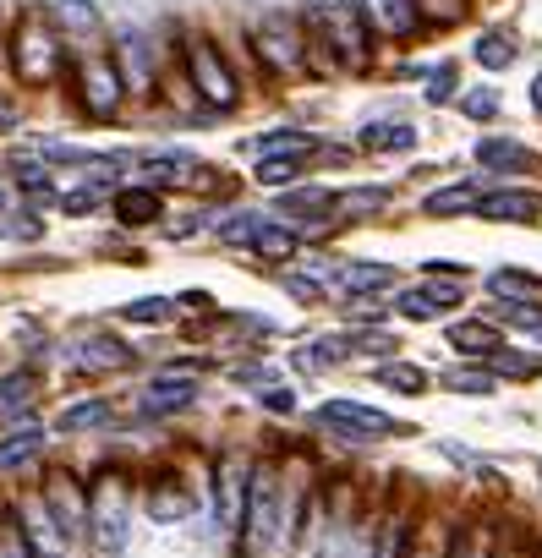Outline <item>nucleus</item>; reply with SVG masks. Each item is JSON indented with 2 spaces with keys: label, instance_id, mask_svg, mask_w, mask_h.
I'll return each mask as SVG.
<instances>
[{
  "label": "nucleus",
  "instance_id": "1",
  "mask_svg": "<svg viewBox=\"0 0 542 558\" xmlns=\"http://www.w3.org/2000/svg\"><path fill=\"white\" fill-rule=\"evenodd\" d=\"M307 39L318 50H329V61L340 66H367V39H373V22L356 0H307Z\"/></svg>",
  "mask_w": 542,
  "mask_h": 558
},
{
  "label": "nucleus",
  "instance_id": "2",
  "mask_svg": "<svg viewBox=\"0 0 542 558\" xmlns=\"http://www.w3.org/2000/svg\"><path fill=\"white\" fill-rule=\"evenodd\" d=\"M280 509H285V476H280V465H252L247 520H241V553H263V548H274V542H285Z\"/></svg>",
  "mask_w": 542,
  "mask_h": 558
},
{
  "label": "nucleus",
  "instance_id": "3",
  "mask_svg": "<svg viewBox=\"0 0 542 558\" xmlns=\"http://www.w3.org/2000/svg\"><path fill=\"white\" fill-rule=\"evenodd\" d=\"M252 44H258L269 72H280V77L307 72V22L285 17V11H263L258 28H252Z\"/></svg>",
  "mask_w": 542,
  "mask_h": 558
},
{
  "label": "nucleus",
  "instance_id": "4",
  "mask_svg": "<svg viewBox=\"0 0 542 558\" xmlns=\"http://www.w3.org/2000/svg\"><path fill=\"white\" fill-rule=\"evenodd\" d=\"M187 72H192V88H198L214 110H230V104L241 99V83H236V72L225 66V55H219L214 39H192L187 44Z\"/></svg>",
  "mask_w": 542,
  "mask_h": 558
},
{
  "label": "nucleus",
  "instance_id": "5",
  "mask_svg": "<svg viewBox=\"0 0 542 558\" xmlns=\"http://www.w3.org/2000/svg\"><path fill=\"white\" fill-rule=\"evenodd\" d=\"M126 509H132V498H126L121 476H105V482L88 493V537H94L105 553H121V542H126Z\"/></svg>",
  "mask_w": 542,
  "mask_h": 558
},
{
  "label": "nucleus",
  "instance_id": "6",
  "mask_svg": "<svg viewBox=\"0 0 542 558\" xmlns=\"http://www.w3.org/2000/svg\"><path fill=\"white\" fill-rule=\"evenodd\" d=\"M247 493H252V460L247 455H219L214 465V526L241 531L247 520Z\"/></svg>",
  "mask_w": 542,
  "mask_h": 558
},
{
  "label": "nucleus",
  "instance_id": "7",
  "mask_svg": "<svg viewBox=\"0 0 542 558\" xmlns=\"http://www.w3.org/2000/svg\"><path fill=\"white\" fill-rule=\"evenodd\" d=\"M77 99H83V110L94 115V121H110V115L121 110V66H115L110 55H88V61L77 66Z\"/></svg>",
  "mask_w": 542,
  "mask_h": 558
},
{
  "label": "nucleus",
  "instance_id": "8",
  "mask_svg": "<svg viewBox=\"0 0 542 558\" xmlns=\"http://www.w3.org/2000/svg\"><path fill=\"white\" fill-rule=\"evenodd\" d=\"M11 61H17V77L28 88L50 83V77H55V33L44 28L39 17H22L17 44H11Z\"/></svg>",
  "mask_w": 542,
  "mask_h": 558
},
{
  "label": "nucleus",
  "instance_id": "9",
  "mask_svg": "<svg viewBox=\"0 0 542 558\" xmlns=\"http://www.w3.org/2000/svg\"><path fill=\"white\" fill-rule=\"evenodd\" d=\"M318 416H324V427H334V433H340L345 444H373V438L400 433V422H395V416L373 411V405H356V400H329Z\"/></svg>",
  "mask_w": 542,
  "mask_h": 558
},
{
  "label": "nucleus",
  "instance_id": "10",
  "mask_svg": "<svg viewBox=\"0 0 542 558\" xmlns=\"http://www.w3.org/2000/svg\"><path fill=\"white\" fill-rule=\"evenodd\" d=\"M482 219H504V225H532L542 214V192H526V186H504V192H488L477 203Z\"/></svg>",
  "mask_w": 542,
  "mask_h": 558
},
{
  "label": "nucleus",
  "instance_id": "11",
  "mask_svg": "<svg viewBox=\"0 0 542 558\" xmlns=\"http://www.w3.org/2000/svg\"><path fill=\"white\" fill-rule=\"evenodd\" d=\"M356 6L367 11V22H373V33H389V39H411V33L422 28V11H417V0H356Z\"/></svg>",
  "mask_w": 542,
  "mask_h": 558
},
{
  "label": "nucleus",
  "instance_id": "12",
  "mask_svg": "<svg viewBox=\"0 0 542 558\" xmlns=\"http://www.w3.org/2000/svg\"><path fill=\"white\" fill-rule=\"evenodd\" d=\"M455 301H460V279H428L422 290H400V312L417 318V323L438 318V312L455 307Z\"/></svg>",
  "mask_w": 542,
  "mask_h": 558
},
{
  "label": "nucleus",
  "instance_id": "13",
  "mask_svg": "<svg viewBox=\"0 0 542 558\" xmlns=\"http://www.w3.org/2000/svg\"><path fill=\"white\" fill-rule=\"evenodd\" d=\"M44 504H50V515L66 526V537L88 526V493H77V482H72V476H55V482H50V493H44Z\"/></svg>",
  "mask_w": 542,
  "mask_h": 558
},
{
  "label": "nucleus",
  "instance_id": "14",
  "mask_svg": "<svg viewBox=\"0 0 542 558\" xmlns=\"http://www.w3.org/2000/svg\"><path fill=\"white\" fill-rule=\"evenodd\" d=\"M121 83L132 93H148V83H154V55H148L143 33H121Z\"/></svg>",
  "mask_w": 542,
  "mask_h": 558
},
{
  "label": "nucleus",
  "instance_id": "15",
  "mask_svg": "<svg viewBox=\"0 0 542 558\" xmlns=\"http://www.w3.org/2000/svg\"><path fill=\"white\" fill-rule=\"evenodd\" d=\"M334 279H340L345 296H378V290L395 285V269H389V263H345Z\"/></svg>",
  "mask_w": 542,
  "mask_h": 558
},
{
  "label": "nucleus",
  "instance_id": "16",
  "mask_svg": "<svg viewBox=\"0 0 542 558\" xmlns=\"http://www.w3.org/2000/svg\"><path fill=\"white\" fill-rule=\"evenodd\" d=\"M187 509H192V498H187V487H181V482H170V476L148 482V515H154L159 526H176Z\"/></svg>",
  "mask_w": 542,
  "mask_h": 558
},
{
  "label": "nucleus",
  "instance_id": "17",
  "mask_svg": "<svg viewBox=\"0 0 542 558\" xmlns=\"http://www.w3.org/2000/svg\"><path fill=\"white\" fill-rule=\"evenodd\" d=\"M192 400H198V383H192V378H159V383H148L143 411L165 416V411H187Z\"/></svg>",
  "mask_w": 542,
  "mask_h": 558
},
{
  "label": "nucleus",
  "instance_id": "18",
  "mask_svg": "<svg viewBox=\"0 0 542 558\" xmlns=\"http://www.w3.org/2000/svg\"><path fill=\"white\" fill-rule=\"evenodd\" d=\"M477 159L488 170H532V148L515 143V137H482V143H477Z\"/></svg>",
  "mask_w": 542,
  "mask_h": 558
},
{
  "label": "nucleus",
  "instance_id": "19",
  "mask_svg": "<svg viewBox=\"0 0 542 558\" xmlns=\"http://www.w3.org/2000/svg\"><path fill=\"white\" fill-rule=\"evenodd\" d=\"M449 345H455V351H466V356H493V351H504V345H499V329H493V323H477V318L455 323V329H449Z\"/></svg>",
  "mask_w": 542,
  "mask_h": 558
},
{
  "label": "nucleus",
  "instance_id": "20",
  "mask_svg": "<svg viewBox=\"0 0 542 558\" xmlns=\"http://www.w3.org/2000/svg\"><path fill=\"white\" fill-rule=\"evenodd\" d=\"M362 148H373V154H406V148H417V132L406 121H373L362 132Z\"/></svg>",
  "mask_w": 542,
  "mask_h": 558
},
{
  "label": "nucleus",
  "instance_id": "21",
  "mask_svg": "<svg viewBox=\"0 0 542 558\" xmlns=\"http://www.w3.org/2000/svg\"><path fill=\"white\" fill-rule=\"evenodd\" d=\"M159 208H165V203H159L154 186H132V192L115 197V214H121V225H154Z\"/></svg>",
  "mask_w": 542,
  "mask_h": 558
},
{
  "label": "nucleus",
  "instance_id": "22",
  "mask_svg": "<svg viewBox=\"0 0 542 558\" xmlns=\"http://www.w3.org/2000/svg\"><path fill=\"white\" fill-rule=\"evenodd\" d=\"M33 394H39V378H33L28 367L11 372V378H0V416H22L33 405Z\"/></svg>",
  "mask_w": 542,
  "mask_h": 558
},
{
  "label": "nucleus",
  "instance_id": "23",
  "mask_svg": "<svg viewBox=\"0 0 542 558\" xmlns=\"http://www.w3.org/2000/svg\"><path fill=\"white\" fill-rule=\"evenodd\" d=\"M110 422V400H77L61 411V433H94Z\"/></svg>",
  "mask_w": 542,
  "mask_h": 558
},
{
  "label": "nucleus",
  "instance_id": "24",
  "mask_svg": "<svg viewBox=\"0 0 542 558\" xmlns=\"http://www.w3.org/2000/svg\"><path fill=\"white\" fill-rule=\"evenodd\" d=\"M44 444H50V438H44L39 427H28V433L6 438V444H0V471H17V465L39 460V455H44Z\"/></svg>",
  "mask_w": 542,
  "mask_h": 558
},
{
  "label": "nucleus",
  "instance_id": "25",
  "mask_svg": "<svg viewBox=\"0 0 542 558\" xmlns=\"http://www.w3.org/2000/svg\"><path fill=\"white\" fill-rule=\"evenodd\" d=\"M252 252H258V258L285 263V258H296V236H291L285 225H269V219H263V230L252 236Z\"/></svg>",
  "mask_w": 542,
  "mask_h": 558
},
{
  "label": "nucleus",
  "instance_id": "26",
  "mask_svg": "<svg viewBox=\"0 0 542 558\" xmlns=\"http://www.w3.org/2000/svg\"><path fill=\"white\" fill-rule=\"evenodd\" d=\"M313 154V137L307 132H280V137H263L258 159H307Z\"/></svg>",
  "mask_w": 542,
  "mask_h": 558
},
{
  "label": "nucleus",
  "instance_id": "27",
  "mask_svg": "<svg viewBox=\"0 0 542 558\" xmlns=\"http://www.w3.org/2000/svg\"><path fill=\"white\" fill-rule=\"evenodd\" d=\"M482 192L477 186H444V192L428 197V214H466V208H477Z\"/></svg>",
  "mask_w": 542,
  "mask_h": 558
},
{
  "label": "nucleus",
  "instance_id": "28",
  "mask_svg": "<svg viewBox=\"0 0 542 558\" xmlns=\"http://www.w3.org/2000/svg\"><path fill=\"white\" fill-rule=\"evenodd\" d=\"M378 383H384V389L422 394V389H428V372H422V367H411V362H389V367H378Z\"/></svg>",
  "mask_w": 542,
  "mask_h": 558
},
{
  "label": "nucleus",
  "instance_id": "29",
  "mask_svg": "<svg viewBox=\"0 0 542 558\" xmlns=\"http://www.w3.org/2000/svg\"><path fill=\"white\" fill-rule=\"evenodd\" d=\"M187 170H192L187 154H159V159H148V165H143V176L154 186H176V181H187Z\"/></svg>",
  "mask_w": 542,
  "mask_h": 558
},
{
  "label": "nucleus",
  "instance_id": "30",
  "mask_svg": "<svg viewBox=\"0 0 542 558\" xmlns=\"http://www.w3.org/2000/svg\"><path fill=\"white\" fill-rule=\"evenodd\" d=\"M499 318H504V323H515V329H537V334H542V301L504 296V301H499Z\"/></svg>",
  "mask_w": 542,
  "mask_h": 558
},
{
  "label": "nucleus",
  "instance_id": "31",
  "mask_svg": "<svg viewBox=\"0 0 542 558\" xmlns=\"http://www.w3.org/2000/svg\"><path fill=\"white\" fill-rule=\"evenodd\" d=\"M126 362H132V356H126L121 351V345H115V340H94V345H83V356H77V367H126Z\"/></svg>",
  "mask_w": 542,
  "mask_h": 558
},
{
  "label": "nucleus",
  "instance_id": "32",
  "mask_svg": "<svg viewBox=\"0 0 542 558\" xmlns=\"http://www.w3.org/2000/svg\"><path fill=\"white\" fill-rule=\"evenodd\" d=\"M477 61L488 66V72H499V66L515 61V44L504 39V33H488V39H477Z\"/></svg>",
  "mask_w": 542,
  "mask_h": 558
},
{
  "label": "nucleus",
  "instance_id": "33",
  "mask_svg": "<svg viewBox=\"0 0 542 558\" xmlns=\"http://www.w3.org/2000/svg\"><path fill=\"white\" fill-rule=\"evenodd\" d=\"M170 301H159V296H143V301H132V307H121V318H132V323H170Z\"/></svg>",
  "mask_w": 542,
  "mask_h": 558
},
{
  "label": "nucleus",
  "instance_id": "34",
  "mask_svg": "<svg viewBox=\"0 0 542 558\" xmlns=\"http://www.w3.org/2000/svg\"><path fill=\"white\" fill-rule=\"evenodd\" d=\"M296 176H302V159H263V165H258L263 186H291Z\"/></svg>",
  "mask_w": 542,
  "mask_h": 558
},
{
  "label": "nucleus",
  "instance_id": "35",
  "mask_svg": "<svg viewBox=\"0 0 542 558\" xmlns=\"http://www.w3.org/2000/svg\"><path fill=\"white\" fill-rule=\"evenodd\" d=\"M263 230V214H230V225H219V241H230V247H236V241H247L252 247V236H258Z\"/></svg>",
  "mask_w": 542,
  "mask_h": 558
},
{
  "label": "nucleus",
  "instance_id": "36",
  "mask_svg": "<svg viewBox=\"0 0 542 558\" xmlns=\"http://www.w3.org/2000/svg\"><path fill=\"white\" fill-rule=\"evenodd\" d=\"M444 558H493V548H488V537H482V531H460V537L444 548Z\"/></svg>",
  "mask_w": 542,
  "mask_h": 558
},
{
  "label": "nucleus",
  "instance_id": "37",
  "mask_svg": "<svg viewBox=\"0 0 542 558\" xmlns=\"http://www.w3.org/2000/svg\"><path fill=\"white\" fill-rule=\"evenodd\" d=\"M384 203H389V192H384V186H362V192H351L340 208H345V214H378Z\"/></svg>",
  "mask_w": 542,
  "mask_h": 558
},
{
  "label": "nucleus",
  "instance_id": "38",
  "mask_svg": "<svg viewBox=\"0 0 542 558\" xmlns=\"http://www.w3.org/2000/svg\"><path fill=\"white\" fill-rule=\"evenodd\" d=\"M417 11H422L428 22H444V28H449V22L466 17V0H417Z\"/></svg>",
  "mask_w": 542,
  "mask_h": 558
},
{
  "label": "nucleus",
  "instance_id": "39",
  "mask_svg": "<svg viewBox=\"0 0 542 558\" xmlns=\"http://www.w3.org/2000/svg\"><path fill=\"white\" fill-rule=\"evenodd\" d=\"M55 11H61V17L72 22L77 33H99V11H94V6H83V0H61Z\"/></svg>",
  "mask_w": 542,
  "mask_h": 558
},
{
  "label": "nucleus",
  "instance_id": "40",
  "mask_svg": "<svg viewBox=\"0 0 542 558\" xmlns=\"http://www.w3.org/2000/svg\"><path fill=\"white\" fill-rule=\"evenodd\" d=\"M444 383H449L455 394H493V372H460V367H455Z\"/></svg>",
  "mask_w": 542,
  "mask_h": 558
},
{
  "label": "nucleus",
  "instance_id": "41",
  "mask_svg": "<svg viewBox=\"0 0 542 558\" xmlns=\"http://www.w3.org/2000/svg\"><path fill=\"white\" fill-rule=\"evenodd\" d=\"M0 558H33V542H28V531L22 526H0Z\"/></svg>",
  "mask_w": 542,
  "mask_h": 558
},
{
  "label": "nucleus",
  "instance_id": "42",
  "mask_svg": "<svg viewBox=\"0 0 542 558\" xmlns=\"http://www.w3.org/2000/svg\"><path fill=\"white\" fill-rule=\"evenodd\" d=\"M488 285L499 290V296H532V290H537V279H532V274H510V269H499V274L488 279Z\"/></svg>",
  "mask_w": 542,
  "mask_h": 558
},
{
  "label": "nucleus",
  "instance_id": "43",
  "mask_svg": "<svg viewBox=\"0 0 542 558\" xmlns=\"http://www.w3.org/2000/svg\"><path fill=\"white\" fill-rule=\"evenodd\" d=\"M493 372H510V378H532V372H542V356H499V351H493Z\"/></svg>",
  "mask_w": 542,
  "mask_h": 558
},
{
  "label": "nucleus",
  "instance_id": "44",
  "mask_svg": "<svg viewBox=\"0 0 542 558\" xmlns=\"http://www.w3.org/2000/svg\"><path fill=\"white\" fill-rule=\"evenodd\" d=\"M460 110H466L471 121H488V115L499 110V93H488V88H482V93H466V99H460Z\"/></svg>",
  "mask_w": 542,
  "mask_h": 558
},
{
  "label": "nucleus",
  "instance_id": "45",
  "mask_svg": "<svg viewBox=\"0 0 542 558\" xmlns=\"http://www.w3.org/2000/svg\"><path fill=\"white\" fill-rule=\"evenodd\" d=\"M6 236H17V241H33V236H44V225L33 214H11V225H0Z\"/></svg>",
  "mask_w": 542,
  "mask_h": 558
},
{
  "label": "nucleus",
  "instance_id": "46",
  "mask_svg": "<svg viewBox=\"0 0 542 558\" xmlns=\"http://www.w3.org/2000/svg\"><path fill=\"white\" fill-rule=\"evenodd\" d=\"M449 93H455V72L444 66V72H433V77H428V99H433V104H444Z\"/></svg>",
  "mask_w": 542,
  "mask_h": 558
},
{
  "label": "nucleus",
  "instance_id": "47",
  "mask_svg": "<svg viewBox=\"0 0 542 558\" xmlns=\"http://www.w3.org/2000/svg\"><path fill=\"white\" fill-rule=\"evenodd\" d=\"M99 197H105V186H77V192L66 197V208H72V214H83V208H94Z\"/></svg>",
  "mask_w": 542,
  "mask_h": 558
},
{
  "label": "nucleus",
  "instance_id": "48",
  "mask_svg": "<svg viewBox=\"0 0 542 558\" xmlns=\"http://www.w3.org/2000/svg\"><path fill=\"white\" fill-rule=\"evenodd\" d=\"M269 411H296V400H291V389H269V394H258Z\"/></svg>",
  "mask_w": 542,
  "mask_h": 558
},
{
  "label": "nucleus",
  "instance_id": "49",
  "mask_svg": "<svg viewBox=\"0 0 542 558\" xmlns=\"http://www.w3.org/2000/svg\"><path fill=\"white\" fill-rule=\"evenodd\" d=\"M532 104H537V110H542V77H537V83H532Z\"/></svg>",
  "mask_w": 542,
  "mask_h": 558
}]
</instances>
